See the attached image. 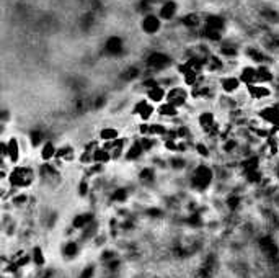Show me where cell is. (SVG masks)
<instances>
[{
    "instance_id": "cell-1",
    "label": "cell",
    "mask_w": 279,
    "mask_h": 278,
    "mask_svg": "<svg viewBox=\"0 0 279 278\" xmlns=\"http://www.w3.org/2000/svg\"><path fill=\"white\" fill-rule=\"evenodd\" d=\"M38 182L36 165L22 162L18 165H13L8 170V180L7 185L17 192H26Z\"/></svg>"
},
{
    "instance_id": "cell-2",
    "label": "cell",
    "mask_w": 279,
    "mask_h": 278,
    "mask_svg": "<svg viewBox=\"0 0 279 278\" xmlns=\"http://www.w3.org/2000/svg\"><path fill=\"white\" fill-rule=\"evenodd\" d=\"M36 174H38V182L46 188L59 187L64 180L61 169L54 162H39L36 165Z\"/></svg>"
},
{
    "instance_id": "cell-3",
    "label": "cell",
    "mask_w": 279,
    "mask_h": 278,
    "mask_svg": "<svg viewBox=\"0 0 279 278\" xmlns=\"http://www.w3.org/2000/svg\"><path fill=\"white\" fill-rule=\"evenodd\" d=\"M82 249H83V246L78 242L77 237H69L61 246V258L67 263L75 262L77 258L82 255Z\"/></svg>"
},
{
    "instance_id": "cell-4",
    "label": "cell",
    "mask_w": 279,
    "mask_h": 278,
    "mask_svg": "<svg viewBox=\"0 0 279 278\" xmlns=\"http://www.w3.org/2000/svg\"><path fill=\"white\" fill-rule=\"evenodd\" d=\"M23 157V141L18 136H10L7 139V160L10 167L22 164Z\"/></svg>"
},
{
    "instance_id": "cell-5",
    "label": "cell",
    "mask_w": 279,
    "mask_h": 278,
    "mask_svg": "<svg viewBox=\"0 0 279 278\" xmlns=\"http://www.w3.org/2000/svg\"><path fill=\"white\" fill-rule=\"evenodd\" d=\"M77 157H78V152H77V148L70 143H64L61 146H57V152H56V159H54V164L61 165V164H73L77 162Z\"/></svg>"
},
{
    "instance_id": "cell-6",
    "label": "cell",
    "mask_w": 279,
    "mask_h": 278,
    "mask_svg": "<svg viewBox=\"0 0 279 278\" xmlns=\"http://www.w3.org/2000/svg\"><path fill=\"white\" fill-rule=\"evenodd\" d=\"M189 100V94L188 90L183 89V87H171L170 90H166V97H165V101L166 103H170L171 106H175V108H181V106H185L188 103Z\"/></svg>"
},
{
    "instance_id": "cell-7",
    "label": "cell",
    "mask_w": 279,
    "mask_h": 278,
    "mask_svg": "<svg viewBox=\"0 0 279 278\" xmlns=\"http://www.w3.org/2000/svg\"><path fill=\"white\" fill-rule=\"evenodd\" d=\"M131 113L137 116L140 123H149V121L155 116V105H152L149 100L142 99L134 105V108H132Z\"/></svg>"
},
{
    "instance_id": "cell-8",
    "label": "cell",
    "mask_w": 279,
    "mask_h": 278,
    "mask_svg": "<svg viewBox=\"0 0 279 278\" xmlns=\"http://www.w3.org/2000/svg\"><path fill=\"white\" fill-rule=\"evenodd\" d=\"M103 229H101V223L100 219H95L93 223H90L85 229H82L80 232L77 234V239L78 242L82 244V246H87V244H92L93 241H95V237L98 236V234H101Z\"/></svg>"
},
{
    "instance_id": "cell-9",
    "label": "cell",
    "mask_w": 279,
    "mask_h": 278,
    "mask_svg": "<svg viewBox=\"0 0 279 278\" xmlns=\"http://www.w3.org/2000/svg\"><path fill=\"white\" fill-rule=\"evenodd\" d=\"M145 155L147 154L144 152V149H142V146L139 143V138H134V139H131L129 146L126 148L124 157H122V159H124L126 162H129V164H136V162H140Z\"/></svg>"
},
{
    "instance_id": "cell-10",
    "label": "cell",
    "mask_w": 279,
    "mask_h": 278,
    "mask_svg": "<svg viewBox=\"0 0 279 278\" xmlns=\"http://www.w3.org/2000/svg\"><path fill=\"white\" fill-rule=\"evenodd\" d=\"M95 219H96V213L92 211V209H88V211H82V213L73 214V218H72V221H70L69 226H70L73 231L78 234L82 229H85L88 224L95 221Z\"/></svg>"
},
{
    "instance_id": "cell-11",
    "label": "cell",
    "mask_w": 279,
    "mask_h": 278,
    "mask_svg": "<svg viewBox=\"0 0 279 278\" xmlns=\"http://www.w3.org/2000/svg\"><path fill=\"white\" fill-rule=\"evenodd\" d=\"M57 152V144L52 139H47L41 148L38 149V157L41 162H54Z\"/></svg>"
},
{
    "instance_id": "cell-12",
    "label": "cell",
    "mask_w": 279,
    "mask_h": 278,
    "mask_svg": "<svg viewBox=\"0 0 279 278\" xmlns=\"http://www.w3.org/2000/svg\"><path fill=\"white\" fill-rule=\"evenodd\" d=\"M47 138H46V133L39 128H31L26 133V144L29 146V149H39L41 146L46 143Z\"/></svg>"
},
{
    "instance_id": "cell-13",
    "label": "cell",
    "mask_w": 279,
    "mask_h": 278,
    "mask_svg": "<svg viewBox=\"0 0 279 278\" xmlns=\"http://www.w3.org/2000/svg\"><path fill=\"white\" fill-rule=\"evenodd\" d=\"M247 92H248V94H247L248 99L255 100V101H261V100H266V99L271 97V90H269L266 85H261V84L248 85Z\"/></svg>"
},
{
    "instance_id": "cell-14",
    "label": "cell",
    "mask_w": 279,
    "mask_h": 278,
    "mask_svg": "<svg viewBox=\"0 0 279 278\" xmlns=\"http://www.w3.org/2000/svg\"><path fill=\"white\" fill-rule=\"evenodd\" d=\"M165 97H166V89L160 84H157L155 87H150L149 90H145V100H149L152 105L163 103Z\"/></svg>"
},
{
    "instance_id": "cell-15",
    "label": "cell",
    "mask_w": 279,
    "mask_h": 278,
    "mask_svg": "<svg viewBox=\"0 0 279 278\" xmlns=\"http://www.w3.org/2000/svg\"><path fill=\"white\" fill-rule=\"evenodd\" d=\"M31 195L28 192H15L12 197H10V206L15 208V209H23L26 208L29 203H31Z\"/></svg>"
},
{
    "instance_id": "cell-16",
    "label": "cell",
    "mask_w": 279,
    "mask_h": 278,
    "mask_svg": "<svg viewBox=\"0 0 279 278\" xmlns=\"http://www.w3.org/2000/svg\"><path fill=\"white\" fill-rule=\"evenodd\" d=\"M155 115L159 116V118L176 120V118H178V115H180V110L175 108V106H171L170 103H166V101H163V103L155 106Z\"/></svg>"
},
{
    "instance_id": "cell-17",
    "label": "cell",
    "mask_w": 279,
    "mask_h": 278,
    "mask_svg": "<svg viewBox=\"0 0 279 278\" xmlns=\"http://www.w3.org/2000/svg\"><path fill=\"white\" fill-rule=\"evenodd\" d=\"M157 170L155 167H152V165H145V167H142L139 170V174H137V178H139V182L142 185H145V187H149V185H154L155 180H157Z\"/></svg>"
},
{
    "instance_id": "cell-18",
    "label": "cell",
    "mask_w": 279,
    "mask_h": 278,
    "mask_svg": "<svg viewBox=\"0 0 279 278\" xmlns=\"http://www.w3.org/2000/svg\"><path fill=\"white\" fill-rule=\"evenodd\" d=\"M117 138H121V129L116 128V126H103V128L98 131V141L103 143H111Z\"/></svg>"
},
{
    "instance_id": "cell-19",
    "label": "cell",
    "mask_w": 279,
    "mask_h": 278,
    "mask_svg": "<svg viewBox=\"0 0 279 278\" xmlns=\"http://www.w3.org/2000/svg\"><path fill=\"white\" fill-rule=\"evenodd\" d=\"M29 255H31V263L36 268H39V270H41V268H44L46 267V263H47V257H46V253H44V249L41 247V246H34L33 249H31V252H29Z\"/></svg>"
},
{
    "instance_id": "cell-20",
    "label": "cell",
    "mask_w": 279,
    "mask_h": 278,
    "mask_svg": "<svg viewBox=\"0 0 279 278\" xmlns=\"http://www.w3.org/2000/svg\"><path fill=\"white\" fill-rule=\"evenodd\" d=\"M110 202L115 203V204H124L127 203V200H129V188L127 187H116L113 188V192L110 193Z\"/></svg>"
},
{
    "instance_id": "cell-21",
    "label": "cell",
    "mask_w": 279,
    "mask_h": 278,
    "mask_svg": "<svg viewBox=\"0 0 279 278\" xmlns=\"http://www.w3.org/2000/svg\"><path fill=\"white\" fill-rule=\"evenodd\" d=\"M240 80L237 79V77H232V76H229V77H224L222 80H220V89H222L225 92V95H233V94H237L238 89H240Z\"/></svg>"
},
{
    "instance_id": "cell-22",
    "label": "cell",
    "mask_w": 279,
    "mask_h": 278,
    "mask_svg": "<svg viewBox=\"0 0 279 278\" xmlns=\"http://www.w3.org/2000/svg\"><path fill=\"white\" fill-rule=\"evenodd\" d=\"M92 192H93V180L83 177V175H82L80 180L77 182V195L83 200V198L90 197Z\"/></svg>"
},
{
    "instance_id": "cell-23",
    "label": "cell",
    "mask_w": 279,
    "mask_h": 278,
    "mask_svg": "<svg viewBox=\"0 0 279 278\" xmlns=\"http://www.w3.org/2000/svg\"><path fill=\"white\" fill-rule=\"evenodd\" d=\"M93 164H100V165H110L113 162L111 159V154L108 152L105 148H101V146H98V148L93 151Z\"/></svg>"
},
{
    "instance_id": "cell-24",
    "label": "cell",
    "mask_w": 279,
    "mask_h": 278,
    "mask_svg": "<svg viewBox=\"0 0 279 278\" xmlns=\"http://www.w3.org/2000/svg\"><path fill=\"white\" fill-rule=\"evenodd\" d=\"M240 84H245V85H255L256 84V67H243L242 69V74L238 77Z\"/></svg>"
},
{
    "instance_id": "cell-25",
    "label": "cell",
    "mask_w": 279,
    "mask_h": 278,
    "mask_svg": "<svg viewBox=\"0 0 279 278\" xmlns=\"http://www.w3.org/2000/svg\"><path fill=\"white\" fill-rule=\"evenodd\" d=\"M98 273V263L96 262H88L85 263L77 273V278H95Z\"/></svg>"
},
{
    "instance_id": "cell-26",
    "label": "cell",
    "mask_w": 279,
    "mask_h": 278,
    "mask_svg": "<svg viewBox=\"0 0 279 278\" xmlns=\"http://www.w3.org/2000/svg\"><path fill=\"white\" fill-rule=\"evenodd\" d=\"M139 138V136H137ZM139 143L142 146V149H144L145 154H150L154 152V151L159 148L160 144V139H155V138H139Z\"/></svg>"
},
{
    "instance_id": "cell-27",
    "label": "cell",
    "mask_w": 279,
    "mask_h": 278,
    "mask_svg": "<svg viewBox=\"0 0 279 278\" xmlns=\"http://www.w3.org/2000/svg\"><path fill=\"white\" fill-rule=\"evenodd\" d=\"M271 79H273V74L266 66L256 67V84L263 85V84H266V82H271Z\"/></svg>"
},
{
    "instance_id": "cell-28",
    "label": "cell",
    "mask_w": 279,
    "mask_h": 278,
    "mask_svg": "<svg viewBox=\"0 0 279 278\" xmlns=\"http://www.w3.org/2000/svg\"><path fill=\"white\" fill-rule=\"evenodd\" d=\"M168 57L163 56V54H154V56H150V59H149V64L154 67V69H163L165 66H168Z\"/></svg>"
},
{
    "instance_id": "cell-29",
    "label": "cell",
    "mask_w": 279,
    "mask_h": 278,
    "mask_svg": "<svg viewBox=\"0 0 279 278\" xmlns=\"http://www.w3.org/2000/svg\"><path fill=\"white\" fill-rule=\"evenodd\" d=\"M116 257H117V252L115 251V249H108V247H103L100 251V253H98V260H100L101 263L110 262Z\"/></svg>"
},
{
    "instance_id": "cell-30",
    "label": "cell",
    "mask_w": 279,
    "mask_h": 278,
    "mask_svg": "<svg viewBox=\"0 0 279 278\" xmlns=\"http://www.w3.org/2000/svg\"><path fill=\"white\" fill-rule=\"evenodd\" d=\"M159 26H160V22L157 20L155 17H147L144 20V30L147 33H155L159 30Z\"/></svg>"
},
{
    "instance_id": "cell-31",
    "label": "cell",
    "mask_w": 279,
    "mask_h": 278,
    "mask_svg": "<svg viewBox=\"0 0 279 278\" xmlns=\"http://www.w3.org/2000/svg\"><path fill=\"white\" fill-rule=\"evenodd\" d=\"M121 263H122L121 258L116 257V258H113V260H110V262L103 263V268H105L108 273H116L121 268Z\"/></svg>"
},
{
    "instance_id": "cell-32",
    "label": "cell",
    "mask_w": 279,
    "mask_h": 278,
    "mask_svg": "<svg viewBox=\"0 0 279 278\" xmlns=\"http://www.w3.org/2000/svg\"><path fill=\"white\" fill-rule=\"evenodd\" d=\"M175 12H176V5H175V3L168 2V3H165L163 8H162L160 15L163 17V18H171V17L175 15Z\"/></svg>"
},
{
    "instance_id": "cell-33",
    "label": "cell",
    "mask_w": 279,
    "mask_h": 278,
    "mask_svg": "<svg viewBox=\"0 0 279 278\" xmlns=\"http://www.w3.org/2000/svg\"><path fill=\"white\" fill-rule=\"evenodd\" d=\"M10 120H12V113H10V110L0 108V123H2V125H7Z\"/></svg>"
},
{
    "instance_id": "cell-34",
    "label": "cell",
    "mask_w": 279,
    "mask_h": 278,
    "mask_svg": "<svg viewBox=\"0 0 279 278\" xmlns=\"http://www.w3.org/2000/svg\"><path fill=\"white\" fill-rule=\"evenodd\" d=\"M248 54H250V57H253V59H256L258 62H264V61H266V57H264V56H263L259 51H253V50H250V51H248Z\"/></svg>"
},
{
    "instance_id": "cell-35",
    "label": "cell",
    "mask_w": 279,
    "mask_h": 278,
    "mask_svg": "<svg viewBox=\"0 0 279 278\" xmlns=\"http://www.w3.org/2000/svg\"><path fill=\"white\" fill-rule=\"evenodd\" d=\"M0 157L7 159V139L0 138Z\"/></svg>"
},
{
    "instance_id": "cell-36",
    "label": "cell",
    "mask_w": 279,
    "mask_h": 278,
    "mask_svg": "<svg viewBox=\"0 0 279 278\" xmlns=\"http://www.w3.org/2000/svg\"><path fill=\"white\" fill-rule=\"evenodd\" d=\"M5 129H7V126H5V125H2V123H0V138H2V134L5 133Z\"/></svg>"
},
{
    "instance_id": "cell-37",
    "label": "cell",
    "mask_w": 279,
    "mask_h": 278,
    "mask_svg": "<svg viewBox=\"0 0 279 278\" xmlns=\"http://www.w3.org/2000/svg\"><path fill=\"white\" fill-rule=\"evenodd\" d=\"M0 204H2V202H0Z\"/></svg>"
}]
</instances>
